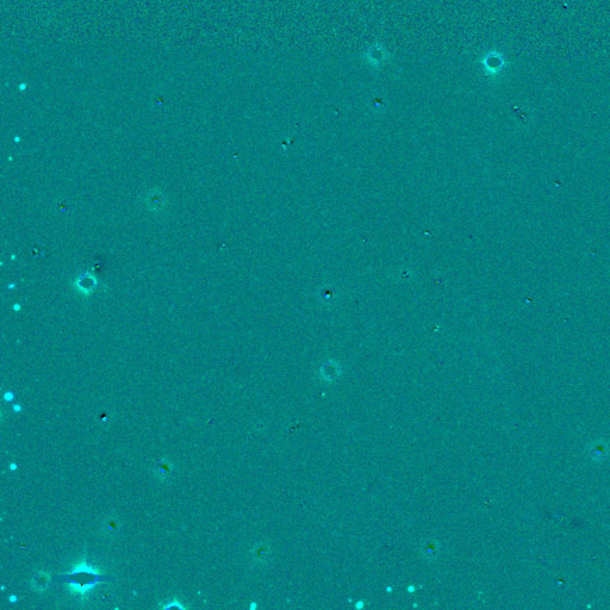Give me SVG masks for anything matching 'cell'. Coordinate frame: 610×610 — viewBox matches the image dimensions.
Instances as JSON below:
<instances>
[{
	"label": "cell",
	"mask_w": 610,
	"mask_h": 610,
	"mask_svg": "<svg viewBox=\"0 0 610 610\" xmlns=\"http://www.w3.org/2000/svg\"><path fill=\"white\" fill-rule=\"evenodd\" d=\"M71 576L73 579L69 580L68 583L71 585L72 592L81 597H85L86 593L95 586V584L100 582L98 571L89 566L85 560L80 561L78 566H75L71 572Z\"/></svg>",
	"instance_id": "cell-1"
},
{
	"label": "cell",
	"mask_w": 610,
	"mask_h": 610,
	"mask_svg": "<svg viewBox=\"0 0 610 610\" xmlns=\"http://www.w3.org/2000/svg\"><path fill=\"white\" fill-rule=\"evenodd\" d=\"M25 88H27V84H21V85H19V89H21V91H24Z\"/></svg>",
	"instance_id": "cell-11"
},
{
	"label": "cell",
	"mask_w": 610,
	"mask_h": 610,
	"mask_svg": "<svg viewBox=\"0 0 610 610\" xmlns=\"http://www.w3.org/2000/svg\"><path fill=\"white\" fill-rule=\"evenodd\" d=\"M146 203L153 211H159V210L164 209L166 205V197L162 193L158 192V191H153L152 193L147 196Z\"/></svg>",
	"instance_id": "cell-4"
},
{
	"label": "cell",
	"mask_w": 610,
	"mask_h": 610,
	"mask_svg": "<svg viewBox=\"0 0 610 610\" xmlns=\"http://www.w3.org/2000/svg\"><path fill=\"white\" fill-rule=\"evenodd\" d=\"M154 473L160 480H166V479H169L173 475L174 467L168 460L161 459L154 466Z\"/></svg>",
	"instance_id": "cell-3"
},
{
	"label": "cell",
	"mask_w": 610,
	"mask_h": 610,
	"mask_svg": "<svg viewBox=\"0 0 610 610\" xmlns=\"http://www.w3.org/2000/svg\"><path fill=\"white\" fill-rule=\"evenodd\" d=\"M504 57L498 52H490L481 59V66L487 75H497L504 67Z\"/></svg>",
	"instance_id": "cell-2"
},
{
	"label": "cell",
	"mask_w": 610,
	"mask_h": 610,
	"mask_svg": "<svg viewBox=\"0 0 610 610\" xmlns=\"http://www.w3.org/2000/svg\"><path fill=\"white\" fill-rule=\"evenodd\" d=\"M590 452L592 453V455L596 459H603L608 455V447L602 442H596L591 446V451Z\"/></svg>",
	"instance_id": "cell-9"
},
{
	"label": "cell",
	"mask_w": 610,
	"mask_h": 610,
	"mask_svg": "<svg viewBox=\"0 0 610 610\" xmlns=\"http://www.w3.org/2000/svg\"><path fill=\"white\" fill-rule=\"evenodd\" d=\"M49 584H50L49 573L43 572V571H40V572L35 573L33 580H31V585H33L35 590H37V591H40V592L46 591L48 587H49Z\"/></svg>",
	"instance_id": "cell-5"
},
{
	"label": "cell",
	"mask_w": 610,
	"mask_h": 610,
	"mask_svg": "<svg viewBox=\"0 0 610 610\" xmlns=\"http://www.w3.org/2000/svg\"><path fill=\"white\" fill-rule=\"evenodd\" d=\"M120 531V522L116 517L110 516L103 523V532L106 536H116Z\"/></svg>",
	"instance_id": "cell-7"
},
{
	"label": "cell",
	"mask_w": 610,
	"mask_h": 610,
	"mask_svg": "<svg viewBox=\"0 0 610 610\" xmlns=\"http://www.w3.org/2000/svg\"><path fill=\"white\" fill-rule=\"evenodd\" d=\"M97 287V282L92 276L89 274H82L78 279V289L82 293H91Z\"/></svg>",
	"instance_id": "cell-6"
},
{
	"label": "cell",
	"mask_w": 610,
	"mask_h": 610,
	"mask_svg": "<svg viewBox=\"0 0 610 610\" xmlns=\"http://www.w3.org/2000/svg\"><path fill=\"white\" fill-rule=\"evenodd\" d=\"M5 398L8 399V401H9V399H10V401H11V399L14 398V395H12V394H10V392H8V394H6V396H5Z\"/></svg>",
	"instance_id": "cell-10"
},
{
	"label": "cell",
	"mask_w": 610,
	"mask_h": 610,
	"mask_svg": "<svg viewBox=\"0 0 610 610\" xmlns=\"http://www.w3.org/2000/svg\"><path fill=\"white\" fill-rule=\"evenodd\" d=\"M367 60H369V62L372 63V65L379 66L381 62L385 60V52L382 48H373V49L370 50L369 54H367Z\"/></svg>",
	"instance_id": "cell-8"
}]
</instances>
